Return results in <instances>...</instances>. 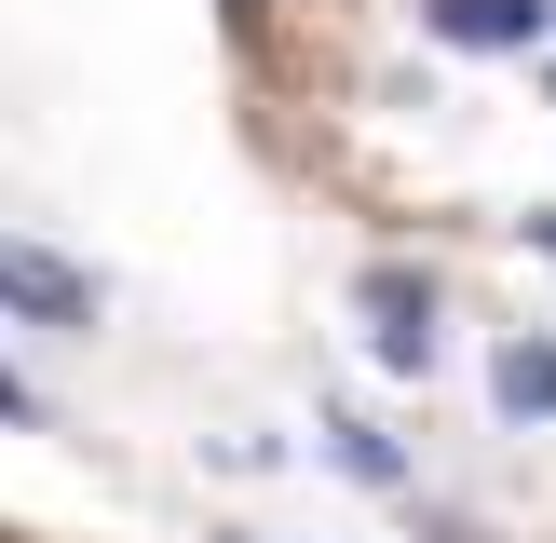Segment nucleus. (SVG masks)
<instances>
[{
  "mask_svg": "<svg viewBox=\"0 0 556 543\" xmlns=\"http://www.w3.org/2000/svg\"><path fill=\"white\" fill-rule=\"evenodd\" d=\"M0 543H14V530H0Z\"/></svg>",
  "mask_w": 556,
  "mask_h": 543,
  "instance_id": "nucleus-9",
  "label": "nucleus"
},
{
  "mask_svg": "<svg viewBox=\"0 0 556 543\" xmlns=\"http://www.w3.org/2000/svg\"><path fill=\"white\" fill-rule=\"evenodd\" d=\"M530 244H543V258H556V204H543V217H530Z\"/></svg>",
  "mask_w": 556,
  "mask_h": 543,
  "instance_id": "nucleus-7",
  "label": "nucleus"
},
{
  "mask_svg": "<svg viewBox=\"0 0 556 543\" xmlns=\"http://www.w3.org/2000/svg\"><path fill=\"white\" fill-rule=\"evenodd\" d=\"M421 27L462 41V54H530L543 41V0H421Z\"/></svg>",
  "mask_w": 556,
  "mask_h": 543,
  "instance_id": "nucleus-3",
  "label": "nucleus"
},
{
  "mask_svg": "<svg viewBox=\"0 0 556 543\" xmlns=\"http://www.w3.org/2000/svg\"><path fill=\"white\" fill-rule=\"evenodd\" d=\"M231 543H244V530H231Z\"/></svg>",
  "mask_w": 556,
  "mask_h": 543,
  "instance_id": "nucleus-10",
  "label": "nucleus"
},
{
  "mask_svg": "<svg viewBox=\"0 0 556 543\" xmlns=\"http://www.w3.org/2000/svg\"><path fill=\"white\" fill-rule=\"evenodd\" d=\"M231 14H258V0H231Z\"/></svg>",
  "mask_w": 556,
  "mask_h": 543,
  "instance_id": "nucleus-8",
  "label": "nucleus"
},
{
  "mask_svg": "<svg viewBox=\"0 0 556 543\" xmlns=\"http://www.w3.org/2000/svg\"><path fill=\"white\" fill-rule=\"evenodd\" d=\"M0 421H41V407H27V380H14V367H0Z\"/></svg>",
  "mask_w": 556,
  "mask_h": 543,
  "instance_id": "nucleus-6",
  "label": "nucleus"
},
{
  "mask_svg": "<svg viewBox=\"0 0 556 543\" xmlns=\"http://www.w3.org/2000/svg\"><path fill=\"white\" fill-rule=\"evenodd\" d=\"M353 313H367V340H380V367H394V380L434 367V272L367 258V272H353Z\"/></svg>",
  "mask_w": 556,
  "mask_h": 543,
  "instance_id": "nucleus-1",
  "label": "nucleus"
},
{
  "mask_svg": "<svg viewBox=\"0 0 556 543\" xmlns=\"http://www.w3.org/2000/svg\"><path fill=\"white\" fill-rule=\"evenodd\" d=\"M0 313H27V326H96V272H68V258H41V244L0 231Z\"/></svg>",
  "mask_w": 556,
  "mask_h": 543,
  "instance_id": "nucleus-2",
  "label": "nucleus"
},
{
  "mask_svg": "<svg viewBox=\"0 0 556 543\" xmlns=\"http://www.w3.org/2000/svg\"><path fill=\"white\" fill-rule=\"evenodd\" d=\"M326 462H340V476H367V489H407V449H394V434H367L353 407L326 421Z\"/></svg>",
  "mask_w": 556,
  "mask_h": 543,
  "instance_id": "nucleus-5",
  "label": "nucleus"
},
{
  "mask_svg": "<svg viewBox=\"0 0 556 543\" xmlns=\"http://www.w3.org/2000/svg\"><path fill=\"white\" fill-rule=\"evenodd\" d=\"M489 407H503V421H556V326L489 353Z\"/></svg>",
  "mask_w": 556,
  "mask_h": 543,
  "instance_id": "nucleus-4",
  "label": "nucleus"
}]
</instances>
